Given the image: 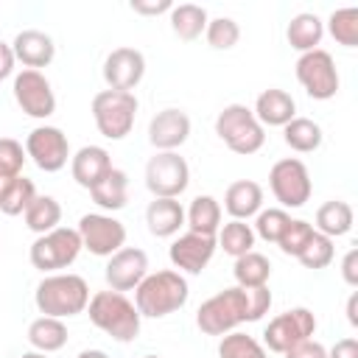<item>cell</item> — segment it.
I'll list each match as a JSON object with an SVG mask.
<instances>
[{"label": "cell", "instance_id": "cell-14", "mask_svg": "<svg viewBox=\"0 0 358 358\" xmlns=\"http://www.w3.org/2000/svg\"><path fill=\"white\" fill-rule=\"evenodd\" d=\"M14 101L17 106L28 115V117H36V120H45L56 112V95H53V87L50 81L45 78L42 70H20L14 76Z\"/></svg>", "mask_w": 358, "mask_h": 358}, {"label": "cell", "instance_id": "cell-31", "mask_svg": "<svg viewBox=\"0 0 358 358\" xmlns=\"http://www.w3.org/2000/svg\"><path fill=\"white\" fill-rule=\"evenodd\" d=\"M282 140L291 151H299V154H310L322 145L324 134H322V126L310 117H294L291 123L282 126Z\"/></svg>", "mask_w": 358, "mask_h": 358}, {"label": "cell", "instance_id": "cell-48", "mask_svg": "<svg viewBox=\"0 0 358 358\" xmlns=\"http://www.w3.org/2000/svg\"><path fill=\"white\" fill-rule=\"evenodd\" d=\"M347 322H350L352 327H358V294H355V291H352L350 299H347Z\"/></svg>", "mask_w": 358, "mask_h": 358}, {"label": "cell", "instance_id": "cell-4", "mask_svg": "<svg viewBox=\"0 0 358 358\" xmlns=\"http://www.w3.org/2000/svg\"><path fill=\"white\" fill-rule=\"evenodd\" d=\"M215 134L232 154L249 157L257 154L266 143V129L257 123L255 112L246 103H227L215 115Z\"/></svg>", "mask_w": 358, "mask_h": 358}, {"label": "cell", "instance_id": "cell-26", "mask_svg": "<svg viewBox=\"0 0 358 358\" xmlns=\"http://www.w3.org/2000/svg\"><path fill=\"white\" fill-rule=\"evenodd\" d=\"M90 196L101 210H109V213L123 210L126 201H129V176H126V171L112 168L95 187H90Z\"/></svg>", "mask_w": 358, "mask_h": 358}, {"label": "cell", "instance_id": "cell-7", "mask_svg": "<svg viewBox=\"0 0 358 358\" xmlns=\"http://www.w3.org/2000/svg\"><path fill=\"white\" fill-rule=\"evenodd\" d=\"M81 238H78V229H70V227H56L45 235H36V241L31 243L28 249V257H31V266L45 271V274H56L67 266L76 263V257L81 255Z\"/></svg>", "mask_w": 358, "mask_h": 358}, {"label": "cell", "instance_id": "cell-2", "mask_svg": "<svg viewBox=\"0 0 358 358\" xmlns=\"http://www.w3.org/2000/svg\"><path fill=\"white\" fill-rule=\"evenodd\" d=\"M34 302H36L42 316L70 319V316H78V313L87 310V305H90V285L78 274L56 271V274L42 277V282L36 285Z\"/></svg>", "mask_w": 358, "mask_h": 358}, {"label": "cell", "instance_id": "cell-47", "mask_svg": "<svg viewBox=\"0 0 358 358\" xmlns=\"http://www.w3.org/2000/svg\"><path fill=\"white\" fill-rule=\"evenodd\" d=\"M14 64H17V59H14L11 45L8 42H0V81L14 73Z\"/></svg>", "mask_w": 358, "mask_h": 358}, {"label": "cell", "instance_id": "cell-19", "mask_svg": "<svg viewBox=\"0 0 358 358\" xmlns=\"http://www.w3.org/2000/svg\"><path fill=\"white\" fill-rule=\"evenodd\" d=\"M112 157L106 148L101 145H81L73 157H70V173L76 179V185H81L84 190L95 187L109 171H112Z\"/></svg>", "mask_w": 358, "mask_h": 358}, {"label": "cell", "instance_id": "cell-40", "mask_svg": "<svg viewBox=\"0 0 358 358\" xmlns=\"http://www.w3.org/2000/svg\"><path fill=\"white\" fill-rule=\"evenodd\" d=\"M313 224H308V221H302V218H291L288 221V227L282 229V235H280V241H277V246L282 249V255H291V257H299V252L308 246V241L313 238Z\"/></svg>", "mask_w": 358, "mask_h": 358}, {"label": "cell", "instance_id": "cell-28", "mask_svg": "<svg viewBox=\"0 0 358 358\" xmlns=\"http://www.w3.org/2000/svg\"><path fill=\"white\" fill-rule=\"evenodd\" d=\"M28 344L36 352H56L67 344V324L64 319H53V316H39L28 324Z\"/></svg>", "mask_w": 358, "mask_h": 358}, {"label": "cell", "instance_id": "cell-17", "mask_svg": "<svg viewBox=\"0 0 358 358\" xmlns=\"http://www.w3.org/2000/svg\"><path fill=\"white\" fill-rule=\"evenodd\" d=\"M145 274H148V255H145L143 249H137V246H123V249H117V252L109 257L106 271H103L106 285H109L112 291H120V294L137 288Z\"/></svg>", "mask_w": 358, "mask_h": 358}, {"label": "cell", "instance_id": "cell-10", "mask_svg": "<svg viewBox=\"0 0 358 358\" xmlns=\"http://www.w3.org/2000/svg\"><path fill=\"white\" fill-rule=\"evenodd\" d=\"M296 81L302 84V90L313 101H330V98H336V92L341 87L336 62L322 48L299 53V59H296Z\"/></svg>", "mask_w": 358, "mask_h": 358}, {"label": "cell", "instance_id": "cell-46", "mask_svg": "<svg viewBox=\"0 0 358 358\" xmlns=\"http://www.w3.org/2000/svg\"><path fill=\"white\" fill-rule=\"evenodd\" d=\"M327 358H358V338H352V336L338 338V341L327 350Z\"/></svg>", "mask_w": 358, "mask_h": 358}, {"label": "cell", "instance_id": "cell-1", "mask_svg": "<svg viewBox=\"0 0 358 358\" xmlns=\"http://www.w3.org/2000/svg\"><path fill=\"white\" fill-rule=\"evenodd\" d=\"M187 296H190L187 280L173 268H162V271L145 274L143 282L134 288V308L140 310V316L162 319L185 308Z\"/></svg>", "mask_w": 358, "mask_h": 358}, {"label": "cell", "instance_id": "cell-45", "mask_svg": "<svg viewBox=\"0 0 358 358\" xmlns=\"http://www.w3.org/2000/svg\"><path fill=\"white\" fill-rule=\"evenodd\" d=\"M341 277L350 288H358V249L355 246L341 257Z\"/></svg>", "mask_w": 358, "mask_h": 358}, {"label": "cell", "instance_id": "cell-11", "mask_svg": "<svg viewBox=\"0 0 358 358\" xmlns=\"http://www.w3.org/2000/svg\"><path fill=\"white\" fill-rule=\"evenodd\" d=\"M81 246L95 257H112L117 249L126 246V227L109 213H87L78 221Z\"/></svg>", "mask_w": 358, "mask_h": 358}, {"label": "cell", "instance_id": "cell-35", "mask_svg": "<svg viewBox=\"0 0 358 358\" xmlns=\"http://www.w3.org/2000/svg\"><path fill=\"white\" fill-rule=\"evenodd\" d=\"M218 358H268L266 355V347L255 338V336H246V333H227L221 336L218 341Z\"/></svg>", "mask_w": 358, "mask_h": 358}, {"label": "cell", "instance_id": "cell-12", "mask_svg": "<svg viewBox=\"0 0 358 358\" xmlns=\"http://www.w3.org/2000/svg\"><path fill=\"white\" fill-rule=\"evenodd\" d=\"M313 333H316V316L308 308H291L266 324L263 347L282 355L288 347H294L305 338H313Z\"/></svg>", "mask_w": 358, "mask_h": 358}, {"label": "cell", "instance_id": "cell-41", "mask_svg": "<svg viewBox=\"0 0 358 358\" xmlns=\"http://www.w3.org/2000/svg\"><path fill=\"white\" fill-rule=\"evenodd\" d=\"M333 255H336L333 241H330L327 235H322V232H313V238L308 241V246L299 252L296 260H299L305 268H324V266L333 263Z\"/></svg>", "mask_w": 358, "mask_h": 358}, {"label": "cell", "instance_id": "cell-51", "mask_svg": "<svg viewBox=\"0 0 358 358\" xmlns=\"http://www.w3.org/2000/svg\"><path fill=\"white\" fill-rule=\"evenodd\" d=\"M143 358H162V355H143Z\"/></svg>", "mask_w": 358, "mask_h": 358}, {"label": "cell", "instance_id": "cell-15", "mask_svg": "<svg viewBox=\"0 0 358 358\" xmlns=\"http://www.w3.org/2000/svg\"><path fill=\"white\" fill-rule=\"evenodd\" d=\"M218 243L215 238L210 235H199V232H185L179 238H173L171 249H168V257L173 263V268H179V274H201L207 268V263L213 260Z\"/></svg>", "mask_w": 358, "mask_h": 358}, {"label": "cell", "instance_id": "cell-38", "mask_svg": "<svg viewBox=\"0 0 358 358\" xmlns=\"http://www.w3.org/2000/svg\"><path fill=\"white\" fill-rule=\"evenodd\" d=\"M288 221H291V215L282 210V207H268V210H260L257 215H255V238H263V241H268V243H277L280 241V235H282V229L288 227Z\"/></svg>", "mask_w": 358, "mask_h": 358}, {"label": "cell", "instance_id": "cell-33", "mask_svg": "<svg viewBox=\"0 0 358 358\" xmlns=\"http://www.w3.org/2000/svg\"><path fill=\"white\" fill-rule=\"evenodd\" d=\"M36 199V185L28 176H14L11 182H6L0 187V213L6 215H22L28 210V204Z\"/></svg>", "mask_w": 358, "mask_h": 358}, {"label": "cell", "instance_id": "cell-27", "mask_svg": "<svg viewBox=\"0 0 358 358\" xmlns=\"http://www.w3.org/2000/svg\"><path fill=\"white\" fill-rule=\"evenodd\" d=\"M352 221H355L352 207L347 201H341V199H330V201H324L316 210V227L313 229L322 232V235H327L333 241V238L347 235L352 229Z\"/></svg>", "mask_w": 358, "mask_h": 358}, {"label": "cell", "instance_id": "cell-24", "mask_svg": "<svg viewBox=\"0 0 358 358\" xmlns=\"http://www.w3.org/2000/svg\"><path fill=\"white\" fill-rule=\"evenodd\" d=\"M322 36H324V22H322V17L313 14V11H302V14L291 17V22H288V28H285L288 45H291L294 50H299V53L316 50L319 42H322Z\"/></svg>", "mask_w": 358, "mask_h": 358}, {"label": "cell", "instance_id": "cell-49", "mask_svg": "<svg viewBox=\"0 0 358 358\" xmlns=\"http://www.w3.org/2000/svg\"><path fill=\"white\" fill-rule=\"evenodd\" d=\"M76 358H109L103 350H81Z\"/></svg>", "mask_w": 358, "mask_h": 358}, {"label": "cell", "instance_id": "cell-5", "mask_svg": "<svg viewBox=\"0 0 358 358\" xmlns=\"http://www.w3.org/2000/svg\"><path fill=\"white\" fill-rule=\"evenodd\" d=\"M246 313H249V294L243 288L232 285V288L213 294L210 299H204L199 305L196 324L207 336H227L238 324L246 322Z\"/></svg>", "mask_w": 358, "mask_h": 358}, {"label": "cell", "instance_id": "cell-50", "mask_svg": "<svg viewBox=\"0 0 358 358\" xmlns=\"http://www.w3.org/2000/svg\"><path fill=\"white\" fill-rule=\"evenodd\" d=\"M20 358H48L45 352H36V350H31V352H22Z\"/></svg>", "mask_w": 358, "mask_h": 358}, {"label": "cell", "instance_id": "cell-20", "mask_svg": "<svg viewBox=\"0 0 358 358\" xmlns=\"http://www.w3.org/2000/svg\"><path fill=\"white\" fill-rule=\"evenodd\" d=\"M11 50H14V59L25 64V70H39V67H48L56 56V45L53 39L45 34V31H36V28H25L14 36L11 42Z\"/></svg>", "mask_w": 358, "mask_h": 358}, {"label": "cell", "instance_id": "cell-30", "mask_svg": "<svg viewBox=\"0 0 358 358\" xmlns=\"http://www.w3.org/2000/svg\"><path fill=\"white\" fill-rule=\"evenodd\" d=\"M232 274H235V282L238 288H260V285H268V277H271V263L266 255L260 252H246L241 257H235V266H232Z\"/></svg>", "mask_w": 358, "mask_h": 358}, {"label": "cell", "instance_id": "cell-13", "mask_svg": "<svg viewBox=\"0 0 358 358\" xmlns=\"http://www.w3.org/2000/svg\"><path fill=\"white\" fill-rule=\"evenodd\" d=\"M25 157H31L39 171L56 173L67 165L73 154H70L67 134L59 126H36L25 137Z\"/></svg>", "mask_w": 358, "mask_h": 358}, {"label": "cell", "instance_id": "cell-23", "mask_svg": "<svg viewBox=\"0 0 358 358\" xmlns=\"http://www.w3.org/2000/svg\"><path fill=\"white\" fill-rule=\"evenodd\" d=\"M145 224L154 238H173L185 227V207L179 199H154L145 207Z\"/></svg>", "mask_w": 358, "mask_h": 358}, {"label": "cell", "instance_id": "cell-6", "mask_svg": "<svg viewBox=\"0 0 358 358\" xmlns=\"http://www.w3.org/2000/svg\"><path fill=\"white\" fill-rule=\"evenodd\" d=\"M137 98L134 92H120V90H101L92 98V120L98 131L106 140H123L134 129L137 117Z\"/></svg>", "mask_w": 358, "mask_h": 358}, {"label": "cell", "instance_id": "cell-29", "mask_svg": "<svg viewBox=\"0 0 358 358\" xmlns=\"http://www.w3.org/2000/svg\"><path fill=\"white\" fill-rule=\"evenodd\" d=\"M210 17H207V8L204 6H196V3H179L171 8V31L185 39V42H193L204 34Z\"/></svg>", "mask_w": 358, "mask_h": 358}, {"label": "cell", "instance_id": "cell-25", "mask_svg": "<svg viewBox=\"0 0 358 358\" xmlns=\"http://www.w3.org/2000/svg\"><path fill=\"white\" fill-rule=\"evenodd\" d=\"M185 224L190 232H199V235H210L215 238L218 229H221V204L215 196H196L190 201V207L185 210Z\"/></svg>", "mask_w": 358, "mask_h": 358}, {"label": "cell", "instance_id": "cell-3", "mask_svg": "<svg viewBox=\"0 0 358 358\" xmlns=\"http://www.w3.org/2000/svg\"><path fill=\"white\" fill-rule=\"evenodd\" d=\"M87 316L90 322L103 330L109 338L120 341V344H129L140 336V310L134 308V302L120 294V291H98L90 296V305H87Z\"/></svg>", "mask_w": 358, "mask_h": 358}, {"label": "cell", "instance_id": "cell-18", "mask_svg": "<svg viewBox=\"0 0 358 358\" xmlns=\"http://www.w3.org/2000/svg\"><path fill=\"white\" fill-rule=\"evenodd\" d=\"M190 137V117L182 109H162L151 117L148 123V143L157 151H176L179 145H185Z\"/></svg>", "mask_w": 358, "mask_h": 358}, {"label": "cell", "instance_id": "cell-39", "mask_svg": "<svg viewBox=\"0 0 358 358\" xmlns=\"http://www.w3.org/2000/svg\"><path fill=\"white\" fill-rule=\"evenodd\" d=\"M25 159L28 157H25L22 143H17L14 137H0V187L22 173Z\"/></svg>", "mask_w": 358, "mask_h": 358}, {"label": "cell", "instance_id": "cell-36", "mask_svg": "<svg viewBox=\"0 0 358 358\" xmlns=\"http://www.w3.org/2000/svg\"><path fill=\"white\" fill-rule=\"evenodd\" d=\"M327 31L330 36L344 45V48H358V8H338L327 17Z\"/></svg>", "mask_w": 358, "mask_h": 358}, {"label": "cell", "instance_id": "cell-44", "mask_svg": "<svg viewBox=\"0 0 358 358\" xmlns=\"http://www.w3.org/2000/svg\"><path fill=\"white\" fill-rule=\"evenodd\" d=\"M129 8L143 17H159V14H171L173 3L171 0H131Z\"/></svg>", "mask_w": 358, "mask_h": 358}, {"label": "cell", "instance_id": "cell-16", "mask_svg": "<svg viewBox=\"0 0 358 358\" xmlns=\"http://www.w3.org/2000/svg\"><path fill=\"white\" fill-rule=\"evenodd\" d=\"M145 76V56L137 48H115L103 59V81L109 90L131 92Z\"/></svg>", "mask_w": 358, "mask_h": 358}, {"label": "cell", "instance_id": "cell-22", "mask_svg": "<svg viewBox=\"0 0 358 358\" xmlns=\"http://www.w3.org/2000/svg\"><path fill=\"white\" fill-rule=\"evenodd\" d=\"M224 210L235 221H246L263 210V187L255 179H238L224 193Z\"/></svg>", "mask_w": 358, "mask_h": 358}, {"label": "cell", "instance_id": "cell-43", "mask_svg": "<svg viewBox=\"0 0 358 358\" xmlns=\"http://www.w3.org/2000/svg\"><path fill=\"white\" fill-rule=\"evenodd\" d=\"M282 358H327V350H324V344H319L316 338H305V341L288 347V350L282 352Z\"/></svg>", "mask_w": 358, "mask_h": 358}, {"label": "cell", "instance_id": "cell-9", "mask_svg": "<svg viewBox=\"0 0 358 358\" xmlns=\"http://www.w3.org/2000/svg\"><path fill=\"white\" fill-rule=\"evenodd\" d=\"M190 185L187 159L176 151H157L145 162V187L154 199H179Z\"/></svg>", "mask_w": 358, "mask_h": 358}, {"label": "cell", "instance_id": "cell-32", "mask_svg": "<svg viewBox=\"0 0 358 358\" xmlns=\"http://www.w3.org/2000/svg\"><path fill=\"white\" fill-rule=\"evenodd\" d=\"M25 215V227L36 235H45L50 229H56L62 224V204L53 199V196H39L28 204V210L22 213Z\"/></svg>", "mask_w": 358, "mask_h": 358}, {"label": "cell", "instance_id": "cell-42", "mask_svg": "<svg viewBox=\"0 0 358 358\" xmlns=\"http://www.w3.org/2000/svg\"><path fill=\"white\" fill-rule=\"evenodd\" d=\"M246 291V288H243ZM249 313H246V322H260L268 308H271V291L268 285H260V288H249Z\"/></svg>", "mask_w": 358, "mask_h": 358}, {"label": "cell", "instance_id": "cell-21", "mask_svg": "<svg viewBox=\"0 0 358 358\" xmlns=\"http://www.w3.org/2000/svg\"><path fill=\"white\" fill-rule=\"evenodd\" d=\"M252 112L263 129L266 126H285L296 117V101L291 98V92L280 90V87H268L257 95Z\"/></svg>", "mask_w": 358, "mask_h": 358}, {"label": "cell", "instance_id": "cell-8", "mask_svg": "<svg viewBox=\"0 0 358 358\" xmlns=\"http://www.w3.org/2000/svg\"><path fill=\"white\" fill-rule=\"evenodd\" d=\"M268 187H271V196L285 207L296 210V207H305L310 193H313V182H310V173H308V165L296 157H285V159H277L268 171Z\"/></svg>", "mask_w": 358, "mask_h": 358}, {"label": "cell", "instance_id": "cell-37", "mask_svg": "<svg viewBox=\"0 0 358 358\" xmlns=\"http://www.w3.org/2000/svg\"><path fill=\"white\" fill-rule=\"evenodd\" d=\"M204 39L213 50H229L238 45L241 39V25L232 20V17H215L207 22L204 28Z\"/></svg>", "mask_w": 358, "mask_h": 358}, {"label": "cell", "instance_id": "cell-34", "mask_svg": "<svg viewBox=\"0 0 358 358\" xmlns=\"http://www.w3.org/2000/svg\"><path fill=\"white\" fill-rule=\"evenodd\" d=\"M215 243H218L227 255L241 257V255H246V252L255 249V229H252V224H246V221L229 218L227 224H221V229H218V235H215Z\"/></svg>", "mask_w": 358, "mask_h": 358}]
</instances>
